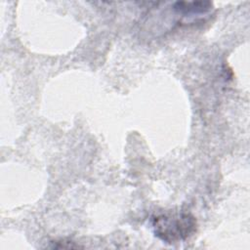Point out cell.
Instances as JSON below:
<instances>
[{
  "label": "cell",
  "mask_w": 250,
  "mask_h": 250,
  "mask_svg": "<svg viewBox=\"0 0 250 250\" xmlns=\"http://www.w3.org/2000/svg\"><path fill=\"white\" fill-rule=\"evenodd\" d=\"M196 227V219L185 212H168L152 219L155 235L168 243L185 240L195 232Z\"/></svg>",
  "instance_id": "cell-1"
},
{
  "label": "cell",
  "mask_w": 250,
  "mask_h": 250,
  "mask_svg": "<svg viewBox=\"0 0 250 250\" xmlns=\"http://www.w3.org/2000/svg\"><path fill=\"white\" fill-rule=\"evenodd\" d=\"M174 10L183 15L204 14L211 10L212 3L209 1H178L173 6Z\"/></svg>",
  "instance_id": "cell-2"
}]
</instances>
